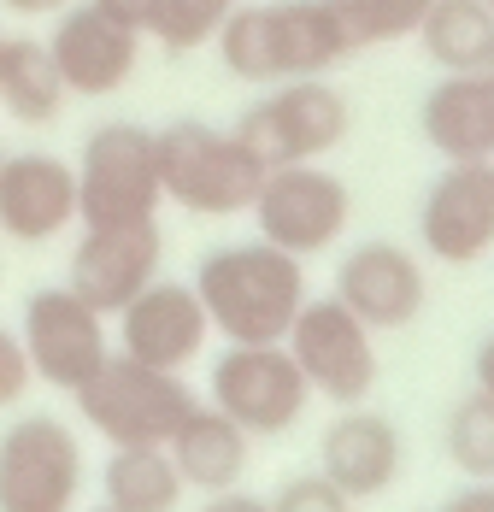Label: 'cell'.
Wrapping results in <instances>:
<instances>
[{
  "instance_id": "6da1fadb",
  "label": "cell",
  "mask_w": 494,
  "mask_h": 512,
  "mask_svg": "<svg viewBox=\"0 0 494 512\" xmlns=\"http://www.w3.org/2000/svg\"><path fill=\"white\" fill-rule=\"evenodd\" d=\"M195 295L212 330L230 342H283L295 312L306 307V271L295 254L271 242H236L200 259Z\"/></svg>"
},
{
  "instance_id": "7a4b0ae2",
  "label": "cell",
  "mask_w": 494,
  "mask_h": 512,
  "mask_svg": "<svg viewBox=\"0 0 494 512\" xmlns=\"http://www.w3.org/2000/svg\"><path fill=\"white\" fill-rule=\"evenodd\" d=\"M153 142H159V189L171 206H183L195 218H230V212L253 206L265 165L236 142V130L177 118V124L153 130Z\"/></svg>"
},
{
  "instance_id": "3957f363",
  "label": "cell",
  "mask_w": 494,
  "mask_h": 512,
  "mask_svg": "<svg viewBox=\"0 0 494 512\" xmlns=\"http://www.w3.org/2000/svg\"><path fill=\"white\" fill-rule=\"evenodd\" d=\"M71 395L112 448H165L171 430L195 407L183 371H159L130 354H106V365Z\"/></svg>"
},
{
  "instance_id": "277c9868",
  "label": "cell",
  "mask_w": 494,
  "mask_h": 512,
  "mask_svg": "<svg viewBox=\"0 0 494 512\" xmlns=\"http://www.w3.org/2000/svg\"><path fill=\"white\" fill-rule=\"evenodd\" d=\"M347 130H353V106L330 77H289L236 118V142L265 171L271 165H300V159H324L330 148L347 142Z\"/></svg>"
},
{
  "instance_id": "5b68a950",
  "label": "cell",
  "mask_w": 494,
  "mask_h": 512,
  "mask_svg": "<svg viewBox=\"0 0 494 512\" xmlns=\"http://www.w3.org/2000/svg\"><path fill=\"white\" fill-rule=\"evenodd\" d=\"M165 201L159 189V142L148 124L112 118L89 130L77 159V218L95 224H142Z\"/></svg>"
},
{
  "instance_id": "8992f818",
  "label": "cell",
  "mask_w": 494,
  "mask_h": 512,
  "mask_svg": "<svg viewBox=\"0 0 494 512\" xmlns=\"http://www.w3.org/2000/svg\"><path fill=\"white\" fill-rule=\"evenodd\" d=\"M247 212L259 218V242L306 259L342 242L347 218H353V195L324 159H300V165H271L259 177V195Z\"/></svg>"
},
{
  "instance_id": "52a82bcc",
  "label": "cell",
  "mask_w": 494,
  "mask_h": 512,
  "mask_svg": "<svg viewBox=\"0 0 494 512\" xmlns=\"http://www.w3.org/2000/svg\"><path fill=\"white\" fill-rule=\"evenodd\" d=\"M371 336H377L371 324H359L336 295H324V301H306V307L295 312L283 348L295 354V365H300V377H306L312 395H324V401H336V407H359V401L377 389V371H383Z\"/></svg>"
},
{
  "instance_id": "ba28073f",
  "label": "cell",
  "mask_w": 494,
  "mask_h": 512,
  "mask_svg": "<svg viewBox=\"0 0 494 512\" xmlns=\"http://www.w3.org/2000/svg\"><path fill=\"white\" fill-rule=\"evenodd\" d=\"M312 401L295 354L283 342H230V354L212 365V401L230 424L247 436H283L295 430L300 412Z\"/></svg>"
},
{
  "instance_id": "9c48e42d",
  "label": "cell",
  "mask_w": 494,
  "mask_h": 512,
  "mask_svg": "<svg viewBox=\"0 0 494 512\" xmlns=\"http://www.w3.org/2000/svg\"><path fill=\"white\" fill-rule=\"evenodd\" d=\"M83 489V448L77 436L30 412L0 436V512H71Z\"/></svg>"
},
{
  "instance_id": "30bf717a",
  "label": "cell",
  "mask_w": 494,
  "mask_h": 512,
  "mask_svg": "<svg viewBox=\"0 0 494 512\" xmlns=\"http://www.w3.org/2000/svg\"><path fill=\"white\" fill-rule=\"evenodd\" d=\"M18 342H24V359H30V377H42L53 389H83L112 354L106 318L89 301H77L71 289H36L24 301Z\"/></svg>"
},
{
  "instance_id": "8fae6325",
  "label": "cell",
  "mask_w": 494,
  "mask_h": 512,
  "mask_svg": "<svg viewBox=\"0 0 494 512\" xmlns=\"http://www.w3.org/2000/svg\"><path fill=\"white\" fill-rule=\"evenodd\" d=\"M418 242L442 265H477L494 248V159H447L418 206Z\"/></svg>"
},
{
  "instance_id": "7c38bea8",
  "label": "cell",
  "mask_w": 494,
  "mask_h": 512,
  "mask_svg": "<svg viewBox=\"0 0 494 512\" xmlns=\"http://www.w3.org/2000/svg\"><path fill=\"white\" fill-rule=\"evenodd\" d=\"M159 254H165V236H159L153 218H142V224H95V230H83V242L71 254V283L65 289L77 301H89L100 318H118L159 277Z\"/></svg>"
},
{
  "instance_id": "4fadbf2b",
  "label": "cell",
  "mask_w": 494,
  "mask_h": 512,
  "mask_svg": "<svg viewBox=\"0 0 494 512\" xmlns=\"http://www.w3.org/2000/svg\"><path fill=\"white\" fill-rule=\"evenodd\" d=\"M48 53H53V65H59V77H65L71 95L106 101V95H118V89L136 77V65H142V36L124 30L118 18H106L100 6L83 0V6H65V12L53 18Z\"/></svg>"
},
{
  "instance_id": "5bb4252c",
  "label": "cell",
  "mask_w": 494,
  "mask_h": 512,
  "mask_svg": "<svg viewBox=\"0 0 494 512\" xmlns=\"http://www.w3.org/2000/svg\"><path fill=\"white\" fill-rule=\"evenodd\" d=\"M359 324L371 330H406L424 312V265L412 248L400 242H359L347 248V259L336 265V289H330Z\"/></svg>"
},
{
  "instance_id": "9a60e30c",
  "label": "cell",
  "mask_w": 494,
  "mask_h": 512,
  "mask_svg": "<svg viewBox=\"0 0 494 512\" xmlns=\"http://www.w3.org/2000/svg\"><path fill=\"white\" fill-rule=\"evenodd\" d=\"M212 336V318L200 307L195 283H165L153 277L148 289L118 312V354L159 365V371H183L195 365L200 348Z\"/></svg>"
},
{
  "instance_id": "2e32d148",
  "label": "cell",
  "mask_w": 494,
  "mask_h": 512,
  "mask_svg": "<svg viewBox=\"0 0 494 512\" xmlns=\"http://www.w3.org/2000/svg\"><path fill=\"white\" fill-rule=\"evenodd\" d=\"M77 224V165L59 154L0 159V236L53 242Z\"/></svg>"
},
{
  "instance_id": "e0dca14e",
  "label": "cell",
  "mask_w": 494,
  "mask_h": 512,
  "mask_svg": "<svg viewBox=\"0 0 494 512\" xmlns=\"http://www.w3.org/2000/svg\"><path fill=\"white\" fill-rule=\"evenodd\" d=\"M318 460H324V477L342 489L347 501H377L389 495L400 477V430L383 418V412H365V407H347L324 442H318Z\"/></svg>"
},
{
  "instance_id": "ac0fdd59",
  "label": "cell",
  "mask_w": 494,
  "mask_h": 512,
  "mask_svg": "<svg viewBox=\"0 0 494 512\" xmlns=\"http://www.w3.org/2000/svg\"><path fill=\"white\" fill-rule=\"evenodd\" d=\"M418 124L442 159H494V71H442Z\"/></svg>"
},
{
  "instance_id": "d6986e66",
  "label": "cell",
  "mask_w": 494,
  "mask_h": 512,
  "mask_svg": "<svg viewBox=\"0 0 494 512\" xmlns=\"http://www.w3.org/2000/svg\"><path fill=\"white\" fill-rule=\"evenodd\" d=\"M265 36H271V83L330 77L353 53L342 18L330 12V0H277V6H265Z\"/></svg>"
},
{
  "instance_id": "ffe728a7",
  "label": "cell",
  "mask_w": 494,
  "mask_h": 512,
  "mask_svg": "<svg viewBox=\"0 0 494 512\" xmlns=\"http://www.w3.org/2000/svg\"><path fill=\"white\" fill-rule=\"evenodd\" d=\"M247 436L242 424H230L218 407H189V418L171 430L165 454L183 471V489H200V495H218V489H236L247 471Z\"/></svg>"
},
{
  "instance_id": "44dd1931",
  "label": "cell",
  "mask_w": 494,
  "mask_h": 512,
  "mask_svg": "<svg viewBox=\"0 0 494 512\" xmlns=\"http://www.w3.org/2000/svg\"><path fill=\"white\" fill-rule=\"evenodd\" d=\"M71 101L59 65L42 36H6L0 48V106L18 118V124H53Z\"/></svg>"
},
{
  "instance_id": "7402d4cb",
  "label": "cell",
  "mask_w": 494,
  "mask_h": 512,
  "mask_svg": "<svg viewBox=\"0 0 494 512\" xmlns=\"http://www.w3.org/2000/svg\"><path fill=\"white\" fill-rule=\"evenodd\" d=\"M418 42L442 71H489L494 12L483 0H430V12L418 24Z\"/></svg>"
},
{
  "instance_id": "603a6c76",
  "label": "cell",
  "mask_w": 494,
  "mask_h": 512,
  "mask_svg": "<svg viewBox=\"0 0 494 512\" xmlns=\"http://www.w3.org/2000/svg\"><path fill=\"white\" fill-rule=\"evenodd\" d=\"M100 489H106V507L118 512H177L183 471L171 465L165 448H112Z\"/></svg>"
},
{
  "instance_id": "cb8c5ba5",
  "label": "cell",
  "mask_w": 494,
  "mask_h": 512,
  "mask_svg": "<svg viewBox=\"0 0 494 512\" xmlns=\"http://www.w3.org/2000/svg\"><path fill=\"white\" fill-rule=\"evenodd\" d=\"M442 448L471 483H494V395L489 389H471V395L453 401Z\"/></svg>"
},
{
  "instance_id": "d4e9b609",
  "label": "cell",
  "mask_w": 494,
  "mask_h": 512,
  "mask_svg": "<svg viewBox=\"0 0 494 512\" xmlns=\"http://www.w3.org/2000/svg\"><path fill=\"white\" fill-rule=\"evenodd\" d=\"M330 12L342 18L347 42L359 53V48H389V42L418 36L430 0H330Z\"/></svg>"
},
{
  "instance_id": "484cf974",
  "label": "cell",
  "mask_w": 494,
  "mask_h": 512,
  "mask_svg": "<svg viewBox=\"0 0 494 512\" xmlns=\"http://www.w3.org/2000/svg\"><path fill=\"white\" fill-rule=\"evenodd\" d=\"M236 6H242V0H153L148 36L165 53H195L224 30V18H230Z\"/></svg>"
},
{
  "instance_id": "4316f807",
  "label": "cell",
  "mask_w": 494,
  "mask_h": 512,
  "mask_svg": "<svg viewBox=\"0 0 494 512\" xmlns=\"http://www.w3.org/2000/svg\"><path fill=\"white\" fill-rule=\"evenodd\" d=\"M271 512H353V501H347L342 489L318 471V477H295V483H283L277 501H271Z\"/></svg>"
},
{
  "instance_id": "83f0119b",
  "label": "cell",
  "mask_w": 494,
  "mask_h": 512,
  "mask_svg": "<svg viewBox=\"0 0 494 512\" xmlns=\"http://www.w3.org/2000/svg\"><path fill=\"white\" fill-rule=\"evenodd\" d=\"M24 389H30V359H24V342H18L12 330H0V407H12Z\"/></svg>"
},
{
  "instance_id": "f1b7e54d",
  "label": "cell",
  "mask_w": 494,
  "mask_h": 512,
  "mask_svg": "<svg viewBox=\"0 0 494 512\" xmlns=\"http://www.w3.org/2000/svg\"><path fill=\"white\" fill-rule=\"evenodd\" d=\"M89 6H100L106 18H118L136 36H148V24H153V0H89Z\"/></svg>"
},
{
  "instance_id": "f546056e",
  "label": "cell",
  "mask_w": 494,
  "mask_h": 512,
  "mask_svg": "<svg viewBox=\"0 0 494 512\" xmlns=\"http://www.w3.org/2000/svg\"><path fill=\"white\" fill-rule=\"evenodd\" d=\"M200 512H271V501L242 495V489H218V495H206V507Z\"/></svg>"
},
{
  "instance_id": "4dcf8cb0",
  "label": "cell",
  "mask_w": 494,
  "mask_h": 512,
  "mask_svg": "<svg viewBox=\"0 0 494 512\" xmlns=\"http://www.w3.org/2000/svg\"><path fill=\"white\" fill-rule=\"evenodd\" d=\"M442 512H494V483H471V489H459Z\"/></svg>"
},
{
  "instance_id": "1f68e13d",
  "label": "cell",
  "mask_w": 494,
  "mask_h": 512,
  "mask_svg": "<svg viewBox=\"0 0 494 512\" xmlns=\"http://www.w3.org/2000/svg\"><path fill=\"white\" fill-rule=\"evenodd\" d=\"M12 18H59L65 6H77V0H0Z\"/></svg>"
},
{
  "instance_id": "d6a6232c",
  "label": "cell",
  "mask_w": 494,
  "mask_h": 512,
  "mask_svg": "<svg viewBox=\"0 0 494 512\" xmlns=\"http://www.w3.org/2000/svg\"><path fill=\"white\" fill-rule=\"evenodd\" d=\"M477 389H489L494 395V336L477 348Z\"/></svg>"
},
{
  "instance_id": "836d02e7",
  "label": "cell",
  "mask_w": 494,
  "mask_h": 512,
  "mask_svg": "<svg viewBox=\"0 0 494 512\" xmlns=\"http://www.w3.org/2000/svg\"><path fill=\"white\" fill-rule=\"evenodd\" d=\"M95 512H118V507H95Z\"/></svg>"
},
{
  "instance_id": "e575fe53",
  "label": "cell",
  "mask_w": 494,
  "mask_h": 512,
  "mask_svg": "<svg viewBox=\"0 0 494 512\" xmlns=\"http://www.w3.org/2000/svg\"><path fill=\"white\" fill-rule=\"evenodd\" d=\"M0 48H6V30H0Z\"/></svg>"
},
{
  "instance_id": "d590c367",
  "label": "cell",
  "mask_w": 494,
  "mask_h": 512,
  "mask_svg": "<svg viewBox=\"0 0 494 512\" xmlns=\"http://www.w3.org/2000/svg\"><path fill=\"white\" fill-rule=\"evenodd\" d=\"M483 6H489V12H494V0H483Z\"/></svg>"
},
{
  "instance_id": "8d00e7d4",
  "label": "cell",
  "mask_w": 494,
  "mask_h": 512,
  "mask_svg": "<svg viewBox=\"0 0 494 512\" xmlns=\"http://www.w3.org/2000/svg\"><path fill=\"white\" fill-rule=\"evenodd\" d=\"M0 159H6V148H0Z\"/></svg>"
},
{
  "instance_id": "74e56055",
  "label": "cell",
  "mask_w": 494,
  "mask_h": 512,
  "mask_svg": "<svg viewBox=\"0 0 494 512\" xmlns=\"http://www.w3.org/2000/svg\"><path fill=\"white\" fill-rule=\"evenodd\" d=\"M489 71H494V59H489Z\"/></svg>"
}]
</instances>
